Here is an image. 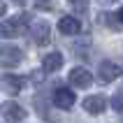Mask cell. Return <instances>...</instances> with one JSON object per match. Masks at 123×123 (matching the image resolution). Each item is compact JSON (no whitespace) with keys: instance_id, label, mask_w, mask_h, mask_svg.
I'll list each match as a JSON object with an SVG mask.
<instances>
[{"instance_id":"5b68a950","label":"cell","mask_w":123,"mask_h":123,"mask_svg":"<svg viewBox=\"0 0 123 123\" xmlns=\"http://www.w3.org/2000/svg\"><path fill=\"white\" fill-rule=\"evenodd\" d=\"M23 61V51L19 47H9L5 44L2 51H0V63H2V68H14V65H19Z\"/></svg>"},{"instance_id":"2e32d148","label":"cell","mask_w":123,"mask_h":123,"mask_svg":"<svg viewBox=\"0 0 123 123\" xmlns=\"http://www.w3.org/2000/svg\"><path fill=\"white\" fill-rule=\"evenodd\" d=\"M12 2H16V5H26L28 0H12Z\"/></svg>"},{"instance_id":"277c9868","label":"cell","mask_w":123,"mask_h":123,"mask_svg":"<svg viewBox=\"0 0 123 123\" xmlns=\"http://www.w3.org/2000/svg\"><path fill=\"white\" fill-rule=\"evenodd\" d=\"M68 79H70V84L74 88H86V86L93 84V72H88L86 68H72Z\"/></svg>"},{"instance_id":"ba28073f","label":"cell","mask_w":123,"mask_h":123,"mask_svg":"<svg viewBox=\"0 0 123 123\" xmlns=\"http://www.w3.org/2000/svg\"><path fill=\"white\" fill-rule=\"evenodd\" d=\"M23 86H26V79L19 74H5L2 77V91L5 93H9V95H16V93H21L23 91Z\"/></svg>"},{"instance_id":"7a4b0ae2","label":"cell","mask_w":123,"mask_h":123,"mask_svg":"<svg viewBox=\"0 0 123 123\" xmlns=\"http://www.w3.org/2000/svg\"><path fill=\"white\" fill-rule=\"evenodd\" d=\"M30 37L37 47H47L49 42H51V26H49L47 21H37L30 26Z\"/></svg>"},{"instance_id":"8992f818","label":"cell","mask_w":123,"mask_h":123,"mask_svg":"<svg viewBox=\"0 0 123 123\" xmlns=\"http://www.w3.org/2000/svg\"><path fill=\"white\" fill-rule=\"evenodd\" d=\"M51 100H54V105L58 109H70V107H74L77 95H74V91H70V88H56Z\"/></svg>"},{"instance_id":"8fae6325","label":"cell","mask_w":123,"mask_h":123,"mask_svg":"<svg viewBox=\"0 0 123 123\" xmlns=\"http://www.w3.org/2000/svg\"><path fill=\"white\" fill-rule=\"evenodd\" d=\"M63 68V54L54 51V54H47L44 56V61H42V70L44 72H56V70Z\"/></svg>"},{"instance_id":"5bb4252c","label":"cell","mask_w":123,"mask_h":123,"mask_svg":"<svg viewBox=\"0 0 123 123\" xmlns=\"http://www.w3.org/2000/svg\"><path fill=\"white\" fill-rule=\"evenodd\" d=\"M111 105H114V107H123V98H114Z\"/></svg>"},{"instance_id":"9c48e42d","label":"cell","mask_w":123,"mask_h":123,"mask_svg":"<svg viewBox=\"0 0 123 123\" xmlns=\"http://www.w3.org/2000/svg\"><path fill=\"white\" fill-rule=\"evenodd\" d=\"M84 109L88 111V114H93V116H100V114L107 109V100H105L102 95H88L84 100Z\"/></svg>"},{"instance_id":"e0dca14e","label":"cell","mask_w":123,"mask_h":123,"mask_svg":"<svg viewBox=\"0 0 123 123\" xmlns=\"http://www.w3.org/2000/svg\"><path fill=\"white\" fill-rule=\"evenodd\" d=\"M121 123H123V118H121Z\"/></svg>"},{"instance_id":"4fadbf2b","label":"cell","mask_w":123,"mask_h":123,"mask_svg":"<svg viewBox=\"0 0 123 123\" xmlns=\"http://www.w3.org/2000/svg\"><path fill=\"white\" fill-rule=\"evenodd\" d=\"M35 5H37V7H49L51 0H35Z\"/></svg>"},{"instance_id":"6da1fadb","label":"cell","mask_w":123,"mask_h":123,"mask_svg":"<svg viewBox=\"0 0 123 123\" xmlns=\"http://www.w3.org/2000/svg\"><path fill=\"white\" fill-rule=\"evenodd\" d=\"M28 23H30V14H16V16H7L2 23H0V35L2 37H19L28 30Z\"/></svg>"},{"instance_id":"3957f363","label":"cell","mask_w":123,"mask_h":123,"mask_svg":"<svg viewBox=\"0 0 123 123\" xmlns=\"http://www.w3.org/2000/svg\"><path fill=\"white\" fill-rule=\"evenodd\" d=\"M121 74H123V68L118 65V63H111V61L100 63V68H98V79H100V81H105V84L116 81Z\"/></svg>"},{"instance_id":"30bf717a","label":"cell","mask_w":123,"mask_h":123,"mask_svg":"<svg viewBox=\"0 0 123 123\" xmlns=\"http://www.w3.org/2000/svg\"><path fill=\"white\" fill-rule=\"evenodd\" d=\"M58 30H61L63 35H79L81 23H79L77 16H63V19L58 21Z\"/></svg>"},{"instance_id":"9a60e30c","label":"cell","mask_w":123,"mask_h":123,"mask_svg":"<svg viewBox=\"0 0 123 123\" xmlns=\"http://www.w3.org/2000/svg\"><path fill=\"white\" fill-rule=\"evenodd\" d=\"M116 19H118V23H121V26H123V7H121V9H118V12H116Z\"/></svg>"},{"instance_id":"7c38bea8","label":"cell","mask_w":123,"mask_h":123,"mask_svg":"<svg viewBox=\"0 0 123 123\" xmlns=\"http://www.w3.org/2000/svg\"><path fill=\"white\" fill-rule=\"evenodd\" d=\"M88 2H91V0H68V5L72 7L77 14H84V12H86V9H88Z\"/></svg>"},{"instance_id":"52a82bcc","label":"cell","mask_w":123,"mask_h":123,"mask_svg":"<svg viewBox=\"0 0 123 123\" xmlns=\"http://www.w3.org/2000/svg\"><path fill=\"white\" fill-rule=\"evenodd\" d=\"M26 116H28V111L23 109L19 102H5L2 105V118H5L7 123H19Z\"/></svg>"}]
</instances>
